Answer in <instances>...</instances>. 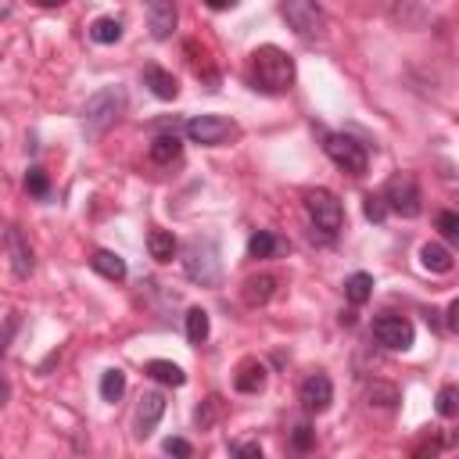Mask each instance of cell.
Returning a JSON list of instances; mask_svg holds the SVG:
<instances>
[{
    "label": "cell",
    "instance_id": "cell-1",
    "mask_svg": "<svg viewBox=\"0 0 459 459\" xmlns=\"http://www.w3.org/2000/svg\"><path fill=\"white\" fill-rule=\"evenodd\" d=\"M248 83L252 90L259 94H270V97H280L291 90L295 83V58L273 44L252 51V62H248Z\"/></svg>",
    "mask_w": 459,
    "mask_h": 459
},
{
    "label": "cell",
    "instance_id": "cell-2",
    "mask_svg": "<svg viewBox=\"0 0 459 459\" xmlns=\"http://www.w3.org/2000/svg\"><path fill=\"white\" fill-rule=\"evenodd\" d=\"M126 108V90L122 87H108L101 94H94L83 108V122H87V137H101Z\"/></svg>",
    "mask_w": 459,
    "mask_h": 459
},
{
    "label": "cell",
    "instance_id": "cell-3",
    "mask_svg": "<svg viewBox=\"0 0 459 459\" xmlns=\"http://www.w3.org/2000/svg\"><path fill=\"white\" fill-rule=\"evenodd\" d=\"M183 270L194 284L201 288H215L219 277H222V259H219V245L215 241H190L187 245V259H183Z\"/></svg>",
    "mask_w": 459,
    "mask_h": 459
},
{
    "label": "cell",
    "instance_id": "cell-4",
    "mask_svg": "<svg viewBox=\"0 0 459 459\" xmlns=\"http://www.w3.org/2000/svg\"><path fill=\"white\" fill-rule=\"evenodd\" d=\"M323 151H327V158H330L338 169H345V172H352V176H363L366 165H370L366 144H359V140L348 137V133H323Z\"/></svg>",
    "mask_w": 459,
    "mask_h": 459
},
{
    "label": "cell",
    "instance_id": "cell-5",
    "mask_svg": "<svg viewBox=\"0 0 459 459\" xmlns=\"http://www.w3.org/2000/svg\"><path fill=\"white\" fill-rule=\"evenodd\" d=\"M280 15L288 19V26L302 37V40H320L327 33V15L316 0H284Z\"/></svg>",
    "mask_w": 459,
    "mask_h": 459
},
{
    "label": "cell",
    "instance_id": "cell-6",
    "mask_svg": "<svg viewBox=\"0 0 459 459\" xmlns=\"http://www.w3.org/2000/svg\"><path fill=\"white\" fill-rule=\"evenodd\" d=\"M380 197H384V204H388L395 215H402V219H416V215L423 212V194H420V183H416V176H409V172L391 176Z\"/></svg>",
    "mask_w": 459,
    "mask_h": 459
},
{
    "label": "cell",
    "instance_id": "cell-7",
    "mask_svg": "<svg viewBox=\"0 0 459 459\" xmlns=\"http://www.w3.org/2000/svg\"><path fill=\"white\" fill-rule=\"evenodd\" d=\"M305 212H309L313 226L323 230L327 238H334L338 230L345 226V208H341V201L330 190H309L305 194Z\"/></svg>",
    "mask_w": 459,
    "mask_h": 459
},
{
    "label": "cell",
    "instance_id": "cell-8",
    "mask_svg": "<svg viewBox=\"0 0 459 459\" xmlns=\"http://www.w3.org/2000/svg\"><path fill=\"white\" fill-rule=\"evenodd\" d=\"M187 137L201 147H219V144L238 137V122L226 119V115H194L187 122Z\"/></svg>",
    "mask_w": 459,
    "mask_h": 459
},
{
    "label": "cell",
    "instance_id": "cell-9",
    "mask_svg": "<svg viewBox=\"0 0 459 459\" xmlns=\"http://www.w3.org/2000/svg\"><path fill=\"white\" fill-rule=\"evenodd\" d=\"M373 338H377V345H384L388 352H409L416 330H413V323H409L405 316L384 313V316L373 320Z\"/></svg>",
    "mask_w": 459,
    "mask_h": 459
},
{
    "label": "cell",
    "instance_id": "cell-10",
    "mask_svg": "<svg viewBox=\"0 0 459 459\" xmlns=\"http://www.w3.org/2000/svg\"><path fill=\"white\" fill-rule=\"evenodd\" d=\"M4 255H8L12 273H15L19 280H26V277L33 273L37 259H33V248H29V241H26V234H22V226H8V230H4Z\"/></svg>",
    "mask_w": 459,
    "mask_h": 459
},
{
    "label": "cell",
    "instance_id": "cell-11",
    "mask_svg": "<svg viewBox=\"0 0 459 459\" xmlns=\"http://www.w3.org/2000/svg\"><path fill=\"white\" fill-rule=\"evenodd\" d=\"M298 398H302L305 413H327L330 402H334V384H330V377H327V373L305 377L302 388H298Z\"/></svg>",
    "mask_w": 459,
    "mask_h": 459
},
{
    "label": "cell",
    "instance_id": "cell-12",
    "mask_svg": "<svg viewBox=\"0 0 459 459\" xmlns=\"http://www.w3.org/2000/svg\"><path fill=\"white\" fill-rule=\"evenodd\" d=\"M162 413H165V395H162V391H144V395H140V402H137L133 434H137V438H147V434L158 427Z\"/></svg>",
    "mask_w": 459,
    "mask_h": 459
},
{
    "label": "cell",
    "instance_id": "cell-13",
    "mask_svg": "<svg viewBox=\"0 0 459 459\" xmlns=\"http://www.w3.org/2000/svg\"><path fill=\"white\" fill-rule=\"evenodd\" d=\"M179 12H176V0H147V29L154 40H169L176 33Z\"/></svg>",
    "mask_w": 459,
    "mask_h": 459
},
{
    "label": "cell",
    "instance_id": "cell-14",
    "mask_svg": "<svg viewBox=\"0 0 459 459\" xmlns=\"http://www.w3.org/2000/svg\"><path fill=\"white\" fill-rule=\"evenodd\" d=\"M144 87H147L158 101H176V94H179L176 76H172V72H165L162 65H147V69H144Z\"/></svg>",
    "mask_w": 459,
    "mask_h": 459
},
{
    "label": "cell",
    "instance_id": "cell-15",
    "mask_svg": "<svg viewBox=\"0 0 459 459\" xmlns=\"http://www.w3.org/2000/svg\"><path fill=\"white\" fill-rule=\"evenodd\" d=\"M234 388H238L241 395H259V391L266 388V366H263L259 359H245V363L238 366V373H234Z\"/></svg>",
    "mask_w": 459,
    "mask_h": 459
},
{
    "label": "cell",
    "instance_id": "cell-16",
    "mask_svg": "<svg viewBox=\"0 0 459 459\" xmlns=\"http://www.w3.org/2000/svg\"><path fill=\"white\" fill-rule=\"evenodd\" d=\"M388 4V15L402 26V29H416L427 22V12L420 8V0H384Z\"/></svg>",
    "mask_w": 459,
    "mask_h": 459
},
{
    "label": "cell",
    "instance_id": "cell-17",
    "mask_svg": "<svg viewBox=\"0 0 459 459\" xmlns=\"http://www.w3.org/2000/svg\"><path fill=\"white\" fill-rule=\"evenodd\" d=\"M147 154H151L154 165H172V162L183 158V144H179L176 133H162V137L151 140V151H147Z\"/></svg>",
    "mask_w": 459,
    "mask_h": 459
},
{
    "label": "cell",
    "instance_id": "cell-18",
    "mask_svg": "<svg viewBox=\"0 0 459 459\" xmlns=\"http://www.w3.org/2000/svg\"><path fill=\"white\" fill-rule=\"evenodd\" d=\"M284 252H288V241H280L277 234H266V230L252 234V241H248V259H277Z\"/></svg>",
    "mask_w": 459,
    "mask_h": 459
},
{
    "label": "cell",
    "instance_id": "cell-19",
    "mask_svg": "<svg viewBox=\"0 0 459 459\" xmlns=\"http://www.w3.org/2000/svg\"><path fill=\"white\" fill-rule=\"evenodd\" d=\"M144 373H147L151 380H158V384H169V388H183V384H187L183 366H176V363H169V359H151V363L144 366Z\"/></svg>",
    "mask_w": 459,
    "mask_h": 459
},
{
    "label": "cell",
    "instance_id": "cell-20",
    "mask_svg": "<svg viewBox=\"0 0 459 459\" xmlns=\"http://www.w3.org/2000/svg\"><path fill=\"white\" fill-rule=\"evenodd\" d=\"M90 266H94V273H101L104 280H126V259L122 255H115V252H94L90 255Z\"/></svg>",
    "mask_w": 459,
    "mask_h": 459
},
{
    "label": "cell",
    "instance_id": "cell-21",
    "mask_svg": "<svg viewBox=\"0 0 459 459\" xmlns=\"http://www.w3.org/2000/svg\"><path fill=\"white\" fill-rule=\"evenodd\" d=\"M245 302L248 305H266L273 295H277V277H270V273H259V277H252V280H245Z\"/></svg>",
    "mask_w": 459,
    "mask_h": 459
},
{
    "label": "cell",
    "instance_id": "cell-22",
    "mask_svg": "<svg viewBox=\"0 0 459 459\" xmlns=\"http://www.w3.org/2000/svg\"><path fill=\"white\" fill-rule=\"evenodd\" d=\"M176 238L169 234V230H162V226H154L151 234H147V252H151V259L154 263H172V255H176Z\"/></svg>",
    "mask_w": 459,
    "mask_h": 459
},
{
    "label": "cell",
    "instance_id": "cell-23",
    "mask_svg": "<svg viewBox=\"0 0 459 459\" xmlns=\"http://www.w3.org/2000/svg\"><path fill=\"white\" fill-rule=\"evenodd\" d=\"M420 266H423L427 273H452L455 259H452V252L441 248V245H423V248H420Z\"/></svg>",
    "mask_w": 459,
    "mask_h": 459
},
{
    "label": "cell",
    "instance_id": "cell-24",
    "mask_svg": "<svg viewBox=\"0 0 459 459\" xmlns=\"http://www.w3.org/2000/svg\"><path fill=\"white\" fill-rule=\"evenodd\" d=\"M370 295H373V277H370V273H352V277L345 280V298H348L352 305H366Z\"/></svg>",
    "mask_w": 459,
    "mask_h": 459
},
{
    "label": "cell",
    "instance_id": "cell-25",
    "mask_svg": "<svg viewBox=\"0 0 459 459\" xmlns=\"http://www.w3.org/2000/svg\"><path fill=\"white\" fill-rule=\"evenodd\" d=\"M90 40L94 44H119L122 40V22L119 19H97L94 26H90Z\"/></svg>",
    "mask_w": 459,
    "mask_h": 459
},
{
    "label": "cell",
    "instance_id": "cell-26",
    "mask_svg": "<svg viewBox=\"0 0 459 459\" xmlns=\"http://www.w3.org/2000/svg\"><path fill=\"white\" fill-rule=\"evenodd\" d=\"M187 341L190 345H204L208 341V313L204 309H190L187 313Z\"/></svg>",
    "mask_w": 459,
    "mask_h": 459
},
{
    "label": "cell",
    "instance_id": "cell-27",
    "mask_svg": "<svg viewBox=\"0 0 459 459\" xmlns=\"http://www.w3.org/2000/svg\"><path fill=\"white\" fill-rule=\"evenodd\" d=\"M126 395V373L122 370H104L101 377V398L104 402H119Z\"/></svg>",
    "mask_w": 459,
    "mask_h": 459
},
{
    "label": "cell",
    "instance_id": "cell-28",
    "mask_svg": "<svg viewBox=\"0 0 459 459\" xmlns=\"http://www.w3.org/2000/svg\"><path fill=\"white\" fill-rule=\"evenodd\" d=\"M26 190H29L33 197H51V176H47L40 165H33V169L26 172Z\"/></svg>",
    "mask_w": 459,
    "mask_h": 459
},
{
    "label": "cell",
    "instance_id": "cell-29",
    "mask_svg": "<svg viewBox=\"0 0 459 459\" xmlns=\"http://www.w3.org/2000/svg\"><path fill=\"white\" fill-rule=\"evenodd\" d=\"M219 416H222V398H219V395H212V398H204V402L197 405V427H201V430H208Z\"/></svg>",
    "mask_w": 459,
    "mask_h": 459
},
{
    "label": "cell",
    "instance_id": "cell-30",
    "mask_svg": "<svg viewBox=\"0 0 459 459\" xmlns=\"http://www.w3.org/2000/svg\"><path fill=\"white\" fill-rule=\"evenodd\" d=\"M455 413H459V391H455V384H445V388L438 391V416L452 420Z\"/></svg>",
    "mask_w": 459,
    "mask_h": 459
},
{
    "label": "cell",
    "instance_id": "cell-31",
    "mask_svg": "<svg viewBox=\"0 0 459 459\" xmlns=\"http://www.w3.org/2000/svg\"><path fill=\"white\" fill-rule=\"evenodd\" d=\"M316 445V430L309 427V423H298L295 430H291V448L295 452H309Z\"/></svg>",
    "mask_w": 459,
    "mask_h": 459
},
{
    "label": "cell",
    "instance_id": "cell-32",
    "mask_svg": "<svg viewBox=\"0 0 459 459\" xmlns=\"http://www.w3.org/2000/svg\"><path fill=\"white\" fill-rule=\"evenodd\" d=\"M438 230H441V238L455 241L459 238V215L455 212H438Z\"/></svg>",
    "mask_w": 459,
    "mask_h": 459
},
{
    "label": "cell",
    "instance_id": "cell-33",
    "mask_svg": "<svg viewBox=\"0 0 459 459\" xmlns=\"http://www.w3.org/2000/svg\"><path fill=\"white\" fill-rule=\"evenodd\" d=\"M366 219L370 222H384V212H388V204H384V197L380 194H366Z\"/></svg>",
    "mask_w": 459,
    "mask_h": 459
},
{
    "label": "cell",
    "instance_id": "cell-34",
    "mask_svg": "<svg viewBox=\"0 0 459 459\" xmlns=\"http://www.w3.org/2000/svg\"><path fill=\"white\" fill-rule=\"evenodd\" d=\"M370 402H377V405H395V402H398V391L388 388V384H373V388H370Z\"/></svg>",
    "mask_w": 459,
    "mask_h": 459
},
{
    "label": "cell",
    "instance_id": "cell-35",
    "mask_svg": "<svg viewBox=\"0 0 459 459\" xmlns=\"http://www.w3.org/2000/svg\"><path fill=\"white\" fill-rule=\"evenodd\" d=\"M230 452H234V455H252V459H263V445H259V441H238V445H230Z\"/></svg>",
    "mask_w": 459,
    "mask_h": 459
},
{
    "label": "cell",
    "instance_id": "cell-36",
    "mask_svg": "<svg viewBox=\"0 0 459 459\" xmlns=\"http://www.w3.org/2000/svg\"><path fill=\"white\" fill-rule=\"evenodd\" d=\"M162 448H165L169 455H183V459L194 452V448H190V441H183V438H165V445H162Z\"/></svg>",
    "mask_w": 459,
    "mask_h": 459
},
{
    "label": "cell",
    "instance_id": "cell-37",
    "mask_svg": "<svg viewBox=\"0 0 459 459\" xmlns=\"http://www.w3.org/2000/svg\"><path fill=\"white\" fill-rule=\"evenodd\" d=\"M15 330H19V316H8V327H4V334H0V355L8 352V341H12Z\"/></svg>",
    "mask_w": 459,
    "mask_h": 459
},
{
    "label": "cell",
    "instance_id": "cell-38",
    "mask_svg": "<svg viewBox=\"0 0 459 459\" xmlns=\"http://www.w3.org/2000/svg\"><path fill=\"white\" fill-rule=\"evenodd\" d=\"M455 316H459V302H448V309H445V327H448V330H455V327H459V320H455Z\"/></svg>",
    "mask_w": 459,
    "mask_h": 459
},
{
    "label": "cell",
    "instance_id": "cell-39",
    "mask_svg": "<svg viewBox=\"0 0 459 459\" xmlns=\"http://www.w3.org/2000/svg\"><path fill=\"white\" fill-rule=\"evenodd\" d=\"M204 4H208L212 12H230V8H238L241 0H204Z\"/></svg>",
    "mask_w": 459,
    "mask_h": 459
},
{
    "label": "cell",
    "instance_id": "cell-40",
    "mask_svg": "<svg viewBox=\"0 0 459 459\" xmlns=\"http://www.w3.org/2000/svg\"><path fill=\"white\" fill-rule=\"evenodd\" d=\"M12 402V384H8V377L4 373H0V409H4Z\"/></svg>",
    "mask_w": 459,
    "mask_h": 459
},
{
    "label": "cell",
    "instance_id": "cell-41",
    "mask_svg": "<svg viewBox=\"0 0 459 459\" xmlns=\"http://www.w3.org/2000/svg\"><path fill=\"white\" fill-rule=\"evenodd\" d=\"M33 4H37V8H62L65 0H33Z\"/></svg>",
    "mask_w": 459,
    "mask_h": 459
}]
</instances>
